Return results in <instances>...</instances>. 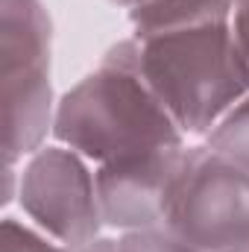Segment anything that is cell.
<instances>
[{
    "label": "cell",
    "mask_w": 249,
    "mask_h": 252,
    "mask_svg": "<svg viewBox=\"0 0 249 252\" xmlns=\"http://www.w3.org/2000/svg\"><path fill=\"white\" fill-rule=\"evenodd\" d=\"M53 138L94 167L187 144L185 132L141 76L132 35L109 47L100 64L59 97Z\"/></svg>",
    "instance_id": "6da1fadb"
},
{
    "label": "cell",
    "mask_w": 249,
    "mask_h": 252,
    "mask_svg": "<svg viewBox=\"0 0 249 252\" xmlns=\"http://www.w3.org/2000/svg\"><path fill=\"white\" fill-rule=\"evenodd\" d=\"M135 56L141 76L185 138H205L249 94L229 21L135 38Z\"/></svg>",
    "instance_id": "7a4b0ae2"
},
{
    "label": "cell",
    "mask_w": 249,
    "mask_h": 252,
    "mask_svg": "<svg viewBox=\"0 0 249 252\" xmlns=\"http://www.w3.org/2000/svg\"><path fill=\"white\" fill-rule=\"evenodd\" d=\"M164 232L196 252H249V173L211 147L190 144Z\"/></svg>",
    "instance_id": "3957f363"
},
{
    "label": "cell",
    "mask_w": 249,
    "mask_h": 252,
    "mask_svg": "<svg viewBox=\"0 0 249 252\" xmlns=\"http://www.w3.org/2000/svg\"><path fill=\"white\" fill-rule=\"evenodd\" d=\"M18 205L32 226L67 250L94 244L106 229L97 167L64 144H44L24 161Z\"/></svg>",
    "instance_id": "277c9868"
},
{
    "label": "cell",
    "mask_w": 249,
    "mask_h": 252,
    "mask_svg": "<svg viewBox=\"0 0 249 252\" xmlns=\"http://www.w3.org/2000/svg\"><path fill=\"white\" fill-rule=\"evenodd\" d=\"M187 147L190 144L158 147L97 167V193L106 229H115L118 235L164 229Z\"/></svg>",
    "instance_id": "5b68a950"
},
{
    "label": "cell",
    "mask_w": 249,
    "mask_h": 252,
    "mask_svg": "<svg viewBox=\"0 0 249 252\" xmlns=\"http://www.w3.org/2000/svg\"><path fill=\"white\" fill-rule=\"evenodd\" d=\"M3 79V158L18 164L53 135L56 106L50 70H15Z\"/></svg>",
    "instance_id": "8992f818"
},
{
    "label": "cell",
    "mask_w": 249,
    "mask_h": 252,
    "mask_svg": "<svg viewBox=\"0 0 249 252\" xmlns=\"http://www.w3.org/2000/svg\"><path fill=\"white\" fill-rule=\"evenodd\" d=\"M53 21L41 0H0V73L50 70Z\"/></svg>",
    "instance_id": "52a82bcc"
},
{
    "label": "cell",
    "mask_w": 249,
    "mask_h": 252,
    "mask_svg": "<svg viewBox=\"0 0 249 252\" xmlns=\"http://www.w3.org/2000/svg\"><path fill=\"white\" fill-rule=\"evenodd\" d=\"M235 0H144L129 9V24L135 38H153L164 32L196 30L232 21Z\"/></svg>",
    "instance_id": "ba28073f"
},
{
    "label": "cell",
    "mask_w": 249,
    "mask_h": 252,
    "mask_svg": "<svg viewBox=\"0 0 249 252\" xmlns=\"http://www.w3.org/2000/svg\"><path fill=\"white\" fill-rule=\"evenodd\" d=\"M202 144L249 173V94L220 118V124L202 138Z\"/></svg>",
    "instance_id": "9c48e42d"
},
{
    "label": "cell",
    "mask_w": 249,
    "mask_h": 252,
    "mask_svg": "<svg viewBox=\"0 0 249 252\" xmlns=\"http://www.w3.org/2000/svg\"><path fill=\"white\" fill-rule=\"evenodd\" d=\"M3 252H76L44 235L30 220L3 217Z\"/></svg>",
    "instance_id": "30bf717a"
},
{
    "label": "cell",
    "mask_w": 249,
    "mask_h": 252,
    "mask_svg": "<svg viewBox=\"0 0 249 252\" xmlns=\"http://www.w3.org/2000/svg\"><path fill=\"white\" fill-rule=\"evenodd\" d=\"M121 252H196L164 229H144V232H124L118 235Z\"/></svg>",
    "instance_id": "8fae6325"
},
{
    "label": "cell",
    "mask_w": 249,
    "mask_h": 252,
    "mask_svg": "<svg viewBox=\"0 0 249 252\" xmlns=\"http://www.w3.org/2000/svg\"><path fill=\"white\" fill-rule=\"evenodd\" d=\"M229 27H232V41H235V53L244 70V79L249 85V0H235Z\"/></svg>",
    "instance_id": "7c38bea8"
},
{
    "label": "cell",
    "mask_w": 249,
    "mask_h": 252,
    "mask_svg": "<svg viewBox=\"0 0 249 252\" xmlns=\"http://www.w3.org/2000/svg\"><path fill=\"white\" fill-rule=\"evenodd\" d=\"M76 252H121V247H118V238L100 235L94 244H88V247H82V250H76Z\"/></svg>",
    "instance_id": "4fadbf2b"
},
{
    "label": "cell",
    "mask_w": 249,
    "mask_h": 252,
    "mask_svg": "<svg viewBox=\"0 0 249 252\" xmlns=\"http://www.w3.org/2000/svg\"><path fill=\"white\" fill-rule=\"evenodd\" d=\"M115 6H124V9H135V6H141L144 0H112Z\"/></svg>",
    "instance_id": "5bb4252c"
}]
</instances>
